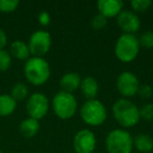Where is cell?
Returning a JSON list of instances; mask_svg holds the SVG:
<instances>
[{
	"instance_id": "obj_1",
	"label": "cell",
	"mask_w": 153,
	"mask_h": 153,
	"mask_svg": "<svg viewBox=\"0 0 153 153\" xmlns=\"http://www.w3.org/2000/svg\"><path fill=\"white\" fill-rule=\"evenodd\" d=\"M112 115L120 126L132 128L140 122V108L129 99H119L112 105Z\"/></svg>"
},
{
	"instance_id": "obj_2",
	"label": "cell",
	"mask_w": 153,
	"mask_h": 153,
	"mask_svg": "<svg viewBox=\"0 0 153 153\" xmlns=\"http://www.w3.org/2000/svg\"><path fill=\"white\" fill-rule=\"evenodd\" d=\"M23 72L28 83L34 86H42L49 80L51 66L44 58L30 57L25 61Z\"/></svg>"
},
{
	"instance_id": "obj_3",
	"label": "cell",
	"mask_w": 153,
	"mask_h": 153,
	"mask_svg": "<svg viewBox=\"0 0 153 153\" xmlns=\"http://www.w3.org/2000/svg\"><path fill=\"white\" fill-rule=\"evenodd\" d=\"M105 147L108 153H132L133 137L126 129L117 128L108 132Z\"/></svg>"
},
{
	"instance_id": "obj_4",
	"label": "cell",
	"mask_w": 153,
	"mask_h": 153,
	"mask_svg": "<svg viewBox=\"0 0 153 153\" xmlns=\"http://www.w3.org/2000/svg\"><path fill=\"white\" fill-rule=\"evenodd\" d=\"M140 45L138 38L132 34H122L117 38L114 46L115 57L123 63L134 61L140 53Z\"/></svg>"
},
{
	"instance_id": "obj_5",
	"label": "cell",
	"mask_w": 153,
	"mask_h": 153,
	"mask_svg": "<svg viewBox=\"0 0 153 153\" xmlns=\"http://www.w3.org/2000/svg\"><path fill=\"white\" fill-rule=\"evenodd\" d=\"M80 117L88 126H101L107 120V109L101 101L86 100L80 108Z\"/></svg>"
},
{
	"instance_id": "obj_6",
	"label": "cell",
	"mask_w": 153,
	"mask_h": 153,
	"mask_svg": "<svg viewBox=\"0 0 153 153\" xmlns=\"http://www.w3.org/2000/svg\"><path fill=\"white\" fill-rule=\"evenodd\" d=\"M51 108L60 120L66 121L76 114L78 110V102L72 94L60 90L51 100Z\"/></svg>"
},
{
	"instance_id": "obj_7",
	"label": "cell",
	"mask_w": 153,
	"mask_h": 153,
	"mask_svg": "<svg viewBox=\"0 0 153 153\" xmlns=\"http://www.w3.org/2000/svg\"><path fill=\"white\" fill-rule=\"evenodd\" d=\"M25 108L28 117L40 121L48 112L49 100L42 92H34L28 97Z\"/></svg>"
},
{
	"instance_id": "obj_8",
	"label": "cell",
	"mask_w": 153,
	"mask_h": 153,
	"mask_svg": "<svg viewBox=\"0 0 153 153\" xmlns=\"http://www.w3.org/2000/svg\"><path fill=\"white\" fill-rule=\"evenodd\" d=\"M28 48L32 57H41L46 55L51 47V36L47 30H38L34 32L28 40Z\"/></svg>"
},
{
	"instance_id": "obj_9",
	"label": "cell",
	"mask_w": 153,
	"mask_h": 153,
	"mask_svg": "<svg viewBox=\"0 0 153 153\" xmlns=\"http://www.w3.org/2000/svg\"><path fill=\"white\" fill-rule=\"evenodd\" d=\"M137 76L131 71H123L117 76L115 86L117 90L124 99H129L137 94L140 88Z\"/></svg>"
},
{
	"instance_id": "obj_10",
	"label": "cell",
	"mask_w": 153,
	"mask_h": 153,
	"mask_svg": "<svg viewBox=\"0 0 153 153\" xmlns=\"http://www.w3.org/2000/svg\"><path fill=\"white\" fill-rule=\"evenodd\" d=\"M74 149L76 153H94L97 137L89 129H81L74 137Z\"/></svg>"
},
{
	"instance_id": "obj_11",
	"label": "cell",
	"mask_w": 153,
	"mask_h": 153,
	"mask_svg": "<svg viewBox=\"0 0 153 153\" xmlns=\"http://www.w3.org/2000/svg\"><path fill=\"white\" fill-rule=\"evenodd\" d=\"M117 23L124 34L134 35L140 28V20L134 12L123 10L117 17Z\"/></svg>"
},
{
	"instance_id": "obj_12",
	"label": "cell",
	"mask_w": 153,
	"mask_h": 153,
	"mask_svg": "<svg viewBox=\"0 0 153 153\" xmlns=\"http://www.w3.org/2000/svg\"><path fill=\"white\" fill-rule=\"evenodd\" d=\"M99 14L107 20L110 18H117V15L123 11L124 2L120 0H100L97 2Z\"/></svg>"
},
{
	"instance_id": "obj_13",
	"label": "cell",
	"mask_w": 153,
	"mask_h": 153,
	"mask_svg": "<svg viewBox=\"0 0 153 153\" xmlns=\"http://www.w3.org/2000/svg\"><path fill=\"white\" fill-rule=\"evenodd\" d=\"M81 76L78 72H66L60 78L59 86L62 91L72 94L74 91L78 90L81 85Z\"/></svg>"
},
{
	"instance_id": "obj_14",
	"label": "cell",
	"mask_w": 153,
	"mask_h": 153,
	"mask_svg": "<svg viewBox=\"0 0 153 153\" xmlns=\"http://www.w3.org/2000/svg\"><path fill=\"white\" fill-rule=\"evenodd\" d=\"M80 89H81L82 94L86 100H94L98 96L99 83L94 76H85L81 81Z\"/></svg>"
},
{
	"instance_id": "obj_15",
	"label": "cell",
	"mask_w": 153,
	"mask_h": 153,
	"mask_svg": "<svg viewBox=\"0 0 153 153\" xmlns=\"http://www.w3.org/2000/svg\"><path fill=\"white\" fill-rule=\"evenodd\" d=\"M10 53L12 57L20 61H26L30 58V51L27 43L22 40H15L10 46Z\"/></svg>"
},
{
	"instance_id": "obj_16",
	"label": "cell",
	"mask_w": 153,
	"mask_h": 153,
	"mask_svg": "<svg viewBox=\"0 0 153 153\" xmlns=\"http://www.w3.org/2000/svg\"><path fill=\"white\" fill-rule=\"evenodd\" d=\"M133 148L138 153H149L153 150V137L146 133H138L133 137Z\"/></svg>"
},
{
	"instance_id": "obj_17",
	"label": "cell",
	"mask_w": 153,
	"mask_h": 153,
	"mask_svg": "<svg viewBox=\"0 0 153 153\" xmlns=\"http://www.w3.org/2000/svg\"><path fill=\"white\" fill-rule=\"evenodd\" d=\"M20 133L26 138H32L35 135H37V133L40 130V123L39 121L32 117H27V119L23 120L21 122L19 126Z\"/></svg>"
},
{
	"instance_id": "obj_18",
	"label": "cell",
	"mask_w": 153,
	"mask_h": 153,
	"mask_svg": "<svg viewBox=\"0 0 153 153\" xmlns=\"http://www.w3.org/2000/svg\"><path fill=\"white\" fill-rule=\"evenodd\" d=\"M17 108V102L11 97V94H0V117H9Z\"/></svg>"
},
{
	"instance_id": "obj_19",
	"label": "cell",
	"mask_w": 153,
	"mask_h": 153,
	"mask_svg": "<svg viewBox=\"0 0 153 153\" xmlns=\"http://www.w3.org/2000/svg\"><path fill=\"white\" fill-rule=\"evenodd\" d=\"M11 97L16 101H24L28 97V87L24 83H16L15 85L12 87L11 90Z\"/></svg>"
},
{
	"instance_id": "obj_20",
	"label": "cell",
	"mask_w": 153,
	"mask_h": 153,
	"mask_svg": "<svg viewBox=\"0 0 153 153\" xmlns=\"http://www.w3.org/2000/svg\"><path fill=\"white\" fill-rule=\"evenodd\" d=\"M19 4V0H0V12L7 14L15 12L18 9Z\"/></svg>"
},
{
	"instance_id": "obj_21",
	"label": "cell",
	"mask_w": 153,
	"mask_h": 153,
	"mask_svg": "<svg viewBox=\"0 0 153 153\" xmlns=\"http://www.w3.org/2000/svg\"><path fill=\"white\" fill-rule=\"evenodd\" d=\"M12 65V56L7 49H0V71H7Z\"/></svg>"
},
{
	"instance_id": "obj_22",
	"label": "cell",
	"mask_w": 153,
	"mask_h": 153,
	"mask_svg": "<svg viewBox=\"0 0 153 153\" xmlns=\"http://www.w3.org/2000/svg\"><path fill=\"white\" fill-rule=\"evenodd\" d=\"M130 4L134 12L143 13L150 9V7L152 5V1L151 0H132Z\"/></svg>"
},
{
	"instance_id": "obj_23",
	"label": "cell",
	"mask_w": 153,
	"mask_h": 153,
	"mask_svg": "<svg viewBox=\"0 0 153 153\" xmlns=\"http://www.w3.org/2000/svg\"><path fill=\"white\" fill-rule=\"evenodd\" d=\"M138 42L142 47L145 48H153V32L147 30L144 32L138 38Z\"/></svg>"
},
{
	"instance_id": "obj_24",
	"label": "cell",
	"mask_w": 153,
	"mask_h": 153,
	"mask_svg": "<svg viewBox=\"0 0 153 153\" xmlns=\"http://www.w3.org/2000/svg\"><path fill=\"white\" fill-rule=\"evenodd\" d=\"M140 117L142 120L148 122L153 121V104L152 103H146L140 108Z\"/></svg>"
},
{
	"instance_id": "obj_25",
	"label": "cell",
	"mask_w": 153,
	"mask_h": 153,
	"mask_svg": "<svg viewBox=\"0 0 153 153\" xmlns=\"http://www.w3.org/2000/svg\"><path fill=\"white\" fill-rule=\"evenodd\" d=\"M90 25L96 30H103V28H105L107 25V19L105 17H103L102 15H100V14H97V15H94V17H92Z\"/></svg>"
},
{
	"instance_id": "obj_26",
	"label": "cell",
	"mask_w": 153,
	"mask_h": 153,
	"mask_svg": "<svg viewBox=\"0 0 153 153\" xmlns=\"http://www.w3.org/2000/svg\"><path fill=\"white\" fill-rule=\"evenodd\" d=\"M137 94L143 99H150L153 96V88L149 84H144V85H140L138 88Z\"/></svg>"
},
{
	"instance_id": "obj_27",
	"label": "cell",
	"mask_w": 153,
	"mask_h": 153,
	"mask_svg": "<svg viewBox=\"0 0 153 153\" xmlns=\"http://www.w3.org/2000/svg\"><path fill=\"white\" fill-rule=\"evenodd\" d=\"M38 21H39V23L43 26L48 25V24L51 23V15H49L47 12L42 11L38 15Z\"/></svg>"
},
{
	"instance_id": "obj_28",
	"label": "cell",
	"mask_w": 153,
	"mask_h": 153,
	"mask_svg": "<svg viewBox=\"0 0 153 153\" xmlns=\"http://www.w3.org/2000/svg\"><path fill=\"white\" fill-rule=\"evenodd\" d=\"M7 44V36L4 30L2 28H0V49H4Z\"/></svg>"
},
{
	"instance_id": "obj_29",
	"label": "cell",
	"mask_w": 153,
	"mask_h": 153,
	"mask_svg": "<svg viewBox=\"0 0 153 153\" xmlns=\"http://www.w3.org/2000/svg\"><path fill=\"white\" fill-rule=\"evenodd\" d=\"M0 153H4V152H3V151H2V150H0Z\"/></svg>"
},
{
	"instance_id": "obj_30",
	"label": "cell",
	"mask_w": 153,
	"mask_h": 153,
	"mask_svg": "<svg viewBox=\"0 0 153 153\" xmlns=\"http://www.w3.org/2000/svg\"><path fill=\"white\" fill-rule=\"evenodd\" d=\"M74 153H76V152H74Z\"/></svg>"
}]
</instances>
